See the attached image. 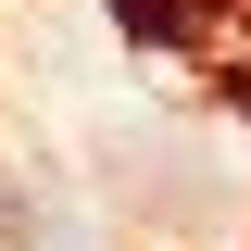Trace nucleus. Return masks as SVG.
<instances>
[{
	"mask_svg": "<svg viewBox=\"0 0 251 251\" xmlns=\"http://www.w3.org/2000/svg\"><path fill=\"white\" fill-rule=\"evenodd\" d=\"M0 251H75V226L50 214V188L13 176V163H0Z\"/></svg>",
	"mask_w": 251,
	"mask_h": 251,
	"instance_id": "f257e3e1",
	"label": "nucleus"
},
{
	"mask_svg": "<svg viewBox=\"0 0 251 251\" xmlns=\"http://www.w3.org/2000/svg\"><path fill=\"white\" fill-rule=\"evenodd\" d=\"M113 13H126V25H138V38H151V50H176V38L201 25V0H113Z\"/></svg>",
	"mask_w": 251,
	"mask_h": 251,
	"instance_id": "f03ea898",
	"label": "nucleus"
}]
</instances>
